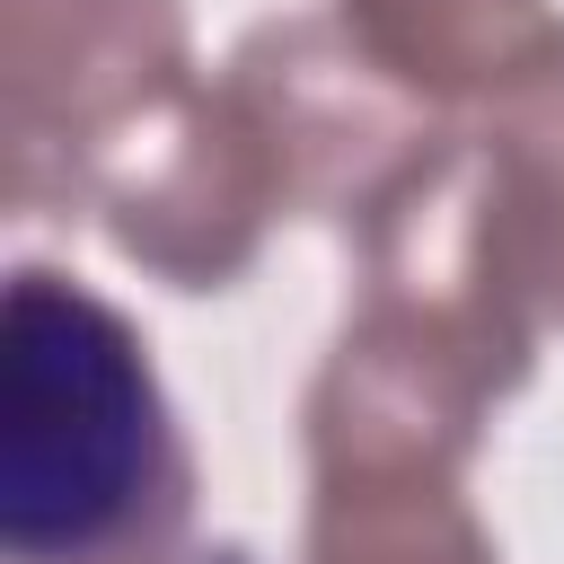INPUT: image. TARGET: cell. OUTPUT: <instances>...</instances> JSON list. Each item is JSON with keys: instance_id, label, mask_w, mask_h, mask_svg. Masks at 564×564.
<instances>
[{"instance_id": "2", "label": "cell", "mask_w": 564, "mask_h": 564, "mask_svg": "<svg viewBox=\"0 0 564 564\" xmlns=\"http://www.w3.org/2000/svg\"><path fill=\"white\" fill-rule=\"evenodd\" d=\"M194 97L185 0H0L9 212H97Z\"/></svg>"}, {"instance_id": "1", "label": "cell", "mask_w": 564, "mask_h": 564, "mask_svg": "<svg viewBox=\"0 0 564 564\" xmlns=\"http://www.w3.org/2000/svg\"><path fill=\"white\" fill-rule=\"evenodd\" d=\"M0 564H194V458L141 326L18 264L0 308Z\"/></svg>"}, {"instance_id": "4", "label": "cell", "mask_w": 564, "mask_h": 564, "mask_svg": "<svg viewBox=\"0 0 564 564\" xmlns=\"http://www.w3.org/2000/svg\"><path fill=\"white\" fill-rule=\"evenodd\" d=\"M308 476V564H494V538L458 494V467L326 458Z\"/></svg>"}, {"instance_id": "3", "label": "cell", "mask_w": 564, "mask_h": 564, "mask_svg": "<svg viewBox=\"0 0 564 564\" xmlns=\"http://www.w3.org/2000/svg\"><path fill=\"white\" fill-rule=\"evenodd\" d=\"M335 26L432 115L502 106L564 53L546 0H335Z\"/></svg>"}, {"instance_id": "5", "label": "cell", "mask_w": 564, "mask_h": 564, "mask_svg": "<svg viewBox=\"0 0 564 564\" xmlns=\"http://www.w3.org/2000/svg\"><path fill=\"white\" fill-rule=\"evenodd\" d=\"M485 159H494V194H502L520 282H529L538 317L564 326V53L494 106Z\"/></svg>"}]
</instances>
